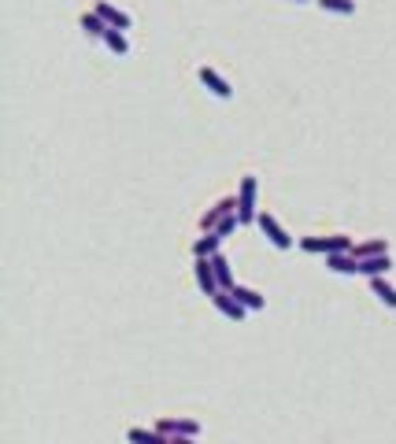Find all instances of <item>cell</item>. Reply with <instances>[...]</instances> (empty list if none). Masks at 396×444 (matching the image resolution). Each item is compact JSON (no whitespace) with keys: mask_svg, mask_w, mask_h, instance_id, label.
I'll return each mask as SVG.
<instances>
[{"mask_svg":"<svg viewBox=\"0 0 396 444\" xmlns=\"http://www.w3.org/2000/svg\"><path fill=\"white\" fill-rule=\"evenodd\" d=\"M370 292H374L385 307H392V311H396V289L385 282V278H370Z\"/></svg>","mask_w":396,"mask_h":444,"instance_id":"18","label":"cell"},{"mask_svg":"<svg viewBox=\"0 0 396 444\" xmlns=\"http://www.w3.org/2000/svg\"><path fill=\"white\" fill-rule=\"evenodd\" d=\"M356 259H370V256H389V241L385 237H374V241H363L352 249Z\"/></svg>","mask_w":396,"mask_h":444,"instance_id":"15","label":"cell"},{"mask_svg":"<svg viewBox=\"0 0 396 444\" xmlns=\"http://www.w3.org/2000/svg\"><path fill=\"white\" fill-rule=\"evenodd\" d=\"M296 4H300V0H296Z\"/></svg>","mask_w":396,"mask_h":444,"instance_id":"23","label":"cell"},{"mask_svg":"<svg viewBox=\"0 0 396 444\" xmlns=\"http://www.w3.org/2000/svg\"><path fill=\"white\" fill-rule=\"evenodd\" d=\"M171 444H200L196 437H171Z\"/></svg>","mask_w":396,"mask_h":444,"instance_id":"22","label":"cell"},{"mask_svg":"<svg viewBox=\"0 0 396 444\" xmlns=\"http://www.w3.org/2000/svg\"><path fill=\"white\" fill-rule=\"evenodd\" d=\"M193 274H196V285H200V292H208V296L219 292V278H215L211 259H196V263H193Z\"/></svg>","mask_w":396,"mask_h":444,"instance_id":"10","label":"cell"},{"mask_svg":"<svg viewBox=\"0 0 396 444\" xmlns=\"http://www.w3.org/2000/svg\"><path fill=\"white\" fill-rule=\"evenodd\" d=\"M237 226H241V219H237V215H230V219H222V222L215 226V234H219V237L226 241V237H230V234H234V229H237Z\"/></svg>","mask_w":396,"mask_h":444,"instance_id":"21","label":"cell"},{"mask_svg":"<svg viewBox=\"0 0 396 444\" xmlns=\"http://www.w3.org/2000/svg\"><path fill=\"white\" fill-rule=\"evenodd\" d=\"M78 26H81V34H86V38H101V41H104V34L111 30V26L101 19V15H96V11H81Z\"/></svg>","mask_w":396,"mask_h":444,"instance_id":"12","label":"cell"},{"mask_svg":"<svg viewBox=\"0 0 396 444\" xmlns=\"http://www.w3.org/2000/svg\"><path fill=\"white\" fill-rule=\"evenodd\" d=\"M126 440H130V444H171V437H163L159 430H145V426L126 430Z\"/></svg>","mask_w":396,"mask_h":444,"instance_id":"14","label":"cell"},{"mask_svg":"<svg viewBox=\"0 0 396 444\" xmlns=\"http://www.w3.org/2000/svg\"><path fill=\"white\" fill-rule=\"evenodd\" d=\"M230 292H234V296H237V300H241L244 307H249V311H263V307H267V296H263L259 289H252V285H234Z\"/></svg>","mask_w":396,"mask_h":444,"instance_id":"13","label":"cell"},{"mask_svg":"<svg viewBox=\"0 0 396 444\" xmlns=\"http://www.w3.org/2000/svg\"><path fill=\"white\" fill-rule=\"evenodd\" d=\"M256 226L263 229V234H267V241L274 244V249H282V252H289L293 249V234H289V229L282 226V222H278L274 215H271V211H259V219H256Z\"/></svg>","mask_w":396,"mask_h":444,"instance_id":"3","label":"cell"},{"mask_svg":"<svg viewBox=\"0 0 396 444\" xmlns=\"http://www.w3.org/2000/svg\"><path fill=\"white\" fill-rule=\"evenodd\" d=\"M211 267H215V278H219V289H234L237 282H234V271H230V259L219 252V256H211Z\"/></svg>","mask_w":396,"mask_h":444,"instance_id":"16","label":"cell"},{"mask_svg":"<svg viewBox=\"0 0 396 444\" xmlns=\"http://www.w3.org/2000/svg\"><path fill=\"white\" fill-rule=\"evenodd\" d=\"M211 304H215V311L222 319H230V322H241L244 315H249V307H244L234 292H226V289H219L215 296H211Z\"/></svg>","mask_w":396,"mask_h":444,"instance_id":"7","label":"cell"},{"mask_svg":"<svg viewBox=\"0 0 396 444\" xmlns=\"http://www.w3.org/2000/svg\"><path fill=\"white\" fill-rule=\"evenodd\" d=\"M230 215H237V196H222V200H215L204 215H200V229L208 234V229H215L222 219H230Z\"/></svg>","mask_w":396,"mask_h":444,"instance_id":"4","label":"cell"},{"mask_svg":"<svg viewBox=\"0 0 396 444\" xmlns=\"http://www.w3.org/2000/svg\"><path fill=\"white\" fill-rule=\"evenodd\" d=\"M319 8L334 15H356V0H319Z\"/></svg>","mask_w":396,"mask_h":444,"instance_id":"20","label":"cell"},{"mask_svg":"<svg viewBox=\"0 0 396 444\" xmlns=\"http://www.w3.org/2000/svg\"><path fill=\"white\" fill-rule=\"evenodd\" d=\"M326 267L334 274H356V256L352 252H337V256H326Z\"/></svg>","mask_w":396,"mask_h":444,"instance_id":"17","label":"cell"},{"mask_svg":"<svg viewBox=\"0 0 396 444\" xmlns=\"http://www.w3.org/2000/svg\"><path fill=\"white\" fill-rule=\"evenodd\" d=\"M152 430H159L163 437H200V422L196 419H156Z\"/></svg>","mask_w":396,"mask_h":444,"instance_id":"6","label":"cell"},{"mask_svg":"<svg viewBox=\"0 0 396 444\" xmlns=\"http://www.w3.org/2000/svg\"><path fill=\"white\" fill-rule=\"evenodd\" d=\"M219 244H222V237L215 234V229H208L204 237L193 241V256L196 259H211V256H219Z\"/></svg>","mask_w":396,"mask_h":444,"instance_id":"11","label":"cell"},{"mask_svg":"<svg viewBox=\"0 0 396 444\" xmlns=\"http://www.w3.org/2000/svg\"><path fill=\"white\" fill-rule=\"evenodd\" d=\"M256 196H259V178L244 174L241 186H237V219H241V226H249V222L259 219L263 207H256Z\"/></svg>","mask_w":396,"mask_h":444,"instance_id":"2","label":"cell"},{"mask_svg":"<svg viewBox=\"0 0 396 444\" xmlns=\"http://www.w3.org/2000/svg\"><path fill=\"white\" fill-rule=\"evenodd\" d=\"M93 11L101 15V19H104L111 30H123V34H126L130 26H134V15H130V11H123V8H115L111 0H96V4H93Z\"/></svg>","mask_w":396,"mask_h":444,"instance_id":"5","label":"cell"},{"mask_svg":"<svg viewBox=\"0 0 396 444\" xmlns=\"http://www.w3.org/2000/svg\"><path fill=\"white\" fill-rule=\"evenodd\" d=\"M196 78H200L204 86L219 96V101H230V96H234V86H230V81H226L215 67H208V63H200V67H196Z\"/></svg>","mask_w":396,"mask_h":444,"instance_id":"8","label":"cell"},{"mask_svg":"<svg viewBox=\"0 0 396 444\" xmlns=\"http://www.w3.org/2000/svg\"><path fill=\"white\" fill-rule=\"evenodd\" d=\"M104 45L111 48L115 56H126V52H130V41H126L123 30H108V34H104Z\"/></svg>","mask_w":396,"mask_h":444,"instance_id":"19","label":"cell"},{"mask_svg":"<svg viewBox=\"0 0 396 444\" xmlns=\"http://www.w3.org/2000/svg\"><path fill=\"white\" fill-rule=\"evenodd\" d=\"M300 252H311V256H337V252H352L356 244L349 234H329V237H296Z\"/></svg>","mask_w":396,"mask_h":444,"instance_id":"1","label":"cell"},{"mask_svg":"<svg viewBox=\"0 0 396 444\" xmlns=\"http://www.w3.org/2000/svg\"><path fill=\"white\" fill-rule=\"evenodd\" d=\"M389 271H392V259H389V256L356 259V274H359V278H367V282H370V278H385Z\"/></svg>","mask_w":396,"mask_h":444,"instance_id":"9","label":"cell"}]
</instances>
